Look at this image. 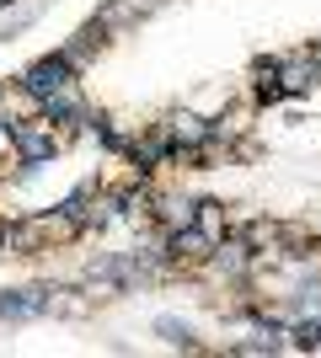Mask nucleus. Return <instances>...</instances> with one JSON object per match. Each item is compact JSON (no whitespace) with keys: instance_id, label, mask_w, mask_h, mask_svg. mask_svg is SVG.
<instances>
[{"instance_id":"1","label":"nucleus","mask_w":321,"mask_h":358,"mask_svg":"<svg viewBox=\"0 0 321 358\" xmlns=\"http://www.w3.org/2000/svg\"><path fill=\"white\" fill-rule=\"evenodd\" d=\"M76 86V70H70V59L64 54H43V59H32L27 70H22V91H27L32 102H43V96H54V91Z\"/></svg>"},{"instance_id":"2","label":"nucleus","mask_w":321,"mask_h":358,"mask_svg":"<svg viewBox=\"0 0 321 358\" xmlns=\"http://www.w3.org/2000/svg\"><path fill=\"white\" fill-rule=\"evenodd\" d=\"M11 150L22 155V166H43L54 161V150H59V139H54V123L38 118V123H16L11 118Z\"/></svg>"},{"instance_id":"3","label":"nucleus","mask_w":321,"mask_h":358,"mask_svg":"<svg viewBox=\"0 0 321 358\" xmlns=\"http://www.w3.org/2000/svg\"><path fill=\"white\" fill-rule=\"evenodd\" d=\"M166 134H171V145H177V155H199L204 150V139H209V123L199 118V113H171L166 118Z\"/></svg>"},{"instance_id":"4","label":"nucleus","mask_w":321,"mask_h":358,"mask_svg":"<svg viewBox=\"0 0 321 358\" xmlns=\"http://www.w3.org/2000/svg\"><path fill=\"white\" fill-rule=\"evenodd\" d=\"M48 310V289H6L0 294V315L6 321H27V315Z\"/></svg>"},{"instance_id":"5","label":"nucleus","mask_w":321,"mask_h":358,"mask_svg":"<svg viewBox=\"0 0 321 358\" xmlns=\"http://www.w3.org/2000/svg\"><path fill=\"white\" fill-rule=\"evenodd\" d=\"M43 118L48 123H92L86 118V107H80V96H76V86H64V91H54V96H43Z\"/></svg>"},{"instance_id":"6","label":"nucleus","mask_w":321,"mask_h":358,"mask_svg":"<svg viewBox=\"0 0 321 358\" xmlns=\"http://www.w3.org/2000/svg\"><path fill=\"white\" fill-rule=\"evenodd\" d=\"M214 241L204 236L199 224H183V230H166V257H209Z\"/></svg>"},{"instance_id":"7","label":"nucleus","mask_w":321,"mask_h":358,"mask_svg":"<svg viewBox=\"0 0 321 358\" xmlns=\"http://www.w3.org/2000/svg\"><path fill=\"white\" fill-rule=\"evenodd\" d=\"M193 224H199L209 241L230 236V224H225V203H214V198H204V203H193Z\"/></svg>"},{"instance_id":"8","label":"nucleus","mask_w":321,"mask_h":358,"mask_svg":"<svg viewBox=\"0 0 321 358\" xmlns=\"http://www.w3.org/2000/svg\"><path fill=\"white\" fill-rule=\"evenodd\" d=\"M252 80H257V96H262V102H278V96H284V86H278V59H257Z\"/></svg>"},{"instance_id":"9","label":"nucleus","mask_w":321,"mask_h":358,"mask_svg":"<svg viewBox=\"0 0 321 358\" xmlns=\"http://www.w3.org/2000/svg\"><path fill=\"white\" fill-rule=\"evenodd\" d=\"M155 214H161V224H166V230L193 224V203H187V198H161V203H155Z\"/></svg>"},{"instance_id":"10","label":"nucleus","mask_w":321,"mask_h":358,"mask_svg":"<svg viewBox=\"0 0 321 358\" xmlns=\"http://www.w3.org/2000/svg\"><path fill=\"white\" fill-rule=\"evenodd\" d=\"M155 331H161V337H166L171 348H183V353H199V343H193V331H187L183 321H171V315H161V321H155Z\"/></svg>"},{"instance_id":"11","label":"nucleus","mask_w":321,"mask_h":358,"mask_svg":"<svg viewBox=\"0 0 321 358\" xmlns=\"http://www.w3.org/2000/svg\"><path fill=\"white\" fill-rule=\"evenodd\" d=\"M92 134L102 139L107 150H123V155H129V145H134V139L123 134V129H118V123H113V118H92Z\"/></svg>"},{"instance_id":"12","label":"nucleus","mask_w":321,"mask_h":358,"mask_svg":"<svg viewBox=\"0 0 321 358\" xmlns=\"http://www.w3.org/2000/svg\"><path fill=\"white\" fill-rule=\"evenodd\" d=\"M294 348H306V353H321V321H316V315L294 327Z\"/></svg>"},{"instance_id":"13","label":"nucleus","mask_w":321,"mask_h":358,"mask_svg":"<svg viewBox=\"0 0 321 358\" xmlns=\"http://www.w3.org/2000/svg\"><path fill=\"white\" fill-rule=\"evenodd\" d=\"M123 22H134V11H129V6H123V0H113V6H102V11H97V27H123Z\"/></svg>"},{"instance_id":"14","label":"nucleus","mask_w":321,"mask_h":358,"mask_svg":"<svg viewBox=\"0 0 321 358\" xmlns=\"http://www.w3.org/2000/svg\"><path fill=\"white\" fill-rule=\"evenodd\" d=\"M123 6H129V11L139 16V11H155V6H166V0H123Z\"/></svg>"},{"instance_id":"15","label":"nucleus","mask_w":321,"mask_h":358,"mask_svg":"<svg viewBox=\"0 0 321 358\" xmlns=\"http://www.w3.org/2000/svg\"><path fill=\"white\" fill-rule=\"evenodd\" d=\"M6 6H11V0H0V11H6Z\"/></svg>"}]
</instances>
